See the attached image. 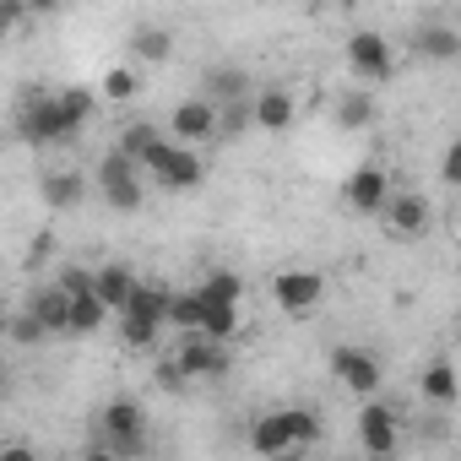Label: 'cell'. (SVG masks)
<instances>
[{"mask_svg":"<svg viewBox=\"0 0 461 461\" xmlns=\"http://www.w3.org/2000/svg\"><path fill=\"white\" fill-rule=\"evenodd\" d=\"M60 288H66L71 299H77V294H93V272H87V267H66V272H60Z\"/></svg>","mask_w":461,"mask_h":461,"instance_id":"836d02e7","label":"cell"},{"mask_svg":"<svg viewBox=\"0 0 461 461\" xmlns=\"http://www.w3.org/2000/svg\"><path fill=\"white\" fill-rule=\"evenodd\" d=\"M28 310L39 315V326L50 331V337H66V315H71V294L55 283V288H39L33 299H28Z\"/></svg>","mask_w":461,"mask_h":461,"instance_id":"d6986e66","label":"cell"},{"mask_svg":"<svg viewBox=\"0 0 461 461\" xmlns=\"http://www.w3.org/2000/svg\"><path fill=\"white\" fill-rule=\"evenodd\" d=\"M348 71H353L364 87H380V82L396 77V55H391V44H385L375 28H364V33L348 39Z\"/></svg>","mask_w":461,"mask_h":461,"instance_id":"8992f818","label":"cell"},{"mask_svg":"<svg viewBox=\"0 0 461 461\" xmlns=\"http://www.w3.org/2000/svg\"><path fill=\"white\" fill-rule=\"evenodd\" d=\"M380 217H385V228H391L396 240H423L429 228H434V206L418 190H391L385 206H380Z\"/></svg>","mask_w":461,"mask_h":461,"instance_id":"8fae6325","label":"cell"},{"mask_svg":"<svg viewBox=\"0 0 461 461\" xmlns=\"http://www.w3.org/2000/svg\"><path fill=\"white\" fill-rule=\"evenodd\" d=\"M385 195H391V174H385L380 163L353 168V179L342 185V201H348V212H358V217H380Z\"/></svg>","mask_w":461,"mask_h":461,"instance_id":"5bb4252c","label":"cell"},{"mask_svg":"<svg viewBox=\"0 0 461 461\" xmlns=\"http://www.w3.org/2000/svg\"><path fill=\"white\" fill-rule=\"evenodd\" d=\"M17 136L28 147H60V141L77 136V125L66 120V109H60L55 93H28L23 109H17Z\"/></svg>","mask_w":461,"mask_h":461,"instance_id":"5b68a950","label":"cell"},{"mask_svg":"<svg viewBox=\"0 0 461 461\" xmlns=\"http://www.w3.org/2000/svg\"><path fill=\"white\" fill-rule=\"evenodd\" d=\"M272 299H277V310H288V315H304V310H315V304L326 299V277H321V272H310V267L277 272V283H272Z\"/></svg>","mask_w":461,"mask_h":461,"instance_id":"7c38bea8","label":"cell"},{"mask_svg":"<svg viewBox=\"0 0 461 461\" xmlns=\"http://www.w3.org/2000/svg\"><path fill=\"white\" fill-rule=\"evenodd\" d=\"M152 375H158V385H163V391H185V385H190V380H185V369H179L174 358H158V369H152Z\"/></svg>","mask_w":461,"mask_h":461,"instance_id":"e575fe53","label":"cell"},{"mask_svg":"<svg viewBox=\"0 0 461 461\" xmlns=\"http://www.w3.org/2000/svg\"><path fill=\"white\" fill-rule=\"evenodd\" d=\"M294 114H299V104H294L288 87H261V93L250 98V120H256L261 131H288Z\"/></svg>","mask_w":461,"mask_h":461,"instance_id":"e0dca14e","label":"cell"},{"mask_svg":"<svg viewBox=\"0 0 461 461\" xmlns=\"http://www.w3.org/2000/svg\"><path fill=\"white\" fill-rule=\"evenodd\" d=\"M439 174H445V185L461 179V147H445V168H439Z\"/></svg>","mask_w":461,"mask_h":461,"instance_id":"d590c367","label":"cell"},{"mask_svg":"<svg viewBox=\"0 0 461 461\" xmlns=\"http://www.w3.org/2000/svg\"><path fill=\"white\" fill-rule=\"evenodd\" d=\"M201 98H212V104L250 98V71H240V66H212V71H206V87H201Z\"/></svg>","mask_w":461,"mask_h":461,"instance_id":"603a6c76","label":"cell"},{"mask_svg":"<svg viewBox=\"0 0 461 461\" xmlns=\"http://www.w3.org/2000/svg\"><path fill=\"white\" fill-rule=\"evenodd\" d=\"M168 131H174V141H185V147H206V141L217 136V104H212V98H185V104H174Z\"/></svg>","mask_w":461,"mask_h":461,"instance_id":"4fadbf2b","label":"cell"},{"mask_svg":"<svg viewBox=\"0 0 461 461\" xmlns=\"http://www.w3.org/2000/svg\"><path fill=\"white\" fill-rule=\"evenodd\" d=\"M358 445H364L369 456H396V445H402V418H396V407H385L380 396H364V407H358Z\"/></svg>","mask_w":461,"mask_h":461,"instance_id":"30bf717a","label":"cell"},{"mask_svg":"<svg viewBox=\"0 0 461 461\" xmlns=\"http://www.w3.org/2000/svg\"><path fill=\"white\" fill-rule=\"evenodd\" d=\"M98 190H104V201H109L114 212H136V206H141V163L114 147V152L98 163Z\"/></svg>","mask_w":461,"mask_h":461,"instance_id":"52a82bcc","label":"cell"},{"mask_svg":"<svg viewBox=\"0 0 461 461\" xmlns=\"http://www.w3.org/2000/svg\"><path fill=\"white\" fill-rule=\"evenodd\" d=\"M6 321H12V310H6V304H0V337H6Z\"/></svg>","mask_w":461,"mask_h":461,"instance_id":"f35d334b","label":"cell"},{"mask_svg":"<svg viewBox=\"0 0 461 461\" xmlns=\"http://www.w3.org/2000/svg\"><path fill=\"white\" fill-rule=\"evenodd\" d=\"M136 163H141V174H147L158 190H201V179H206L201 147H185V141H168V136H158Z\"/></svg>","mask_w":461,"mask_h":461,"instance_id":"3957f363","label":"cell"},{"mask_svg":"<svg viewBox=\"0 0 461 461\" xmlns=\"http://www.w3.org/2000/svg\"><path fill=\"white\" fill-rule=\"evenodd\" d=\"M321 439V418L310 407H277L267 418L250 423V450L256 456H288V450H310Z\"/></svg>","mask_w":461,"mask_h":461,"instance_id":"7a4b0ae2","label":"cell"},{"mask_svg":"<svg viewBox=\"0 0 461 461\" xmlns=\"http://www.w3.org/2000/svg\"><path fill=\"white\" fill-rule=\"evenodd\" d=\"M23 6H28V17H50V12L66 6V0H23Z\"/></svg>","mask_w":461,"mask_h":461,"instance_id":"8d00e7d4","label":"cell"},{"mask_svg":"<svg viewBox=\"0 0 461 461\" xmlns=\"http://www.w3.org/2000/svg\"><path fill=\"white\" fill-rule=\"evenodd\" d=\"M168 55H174V33H168V28L141 23V28L131 33V60H136V66H163Z\"/></svg>","mask_w":461,"mask_h":461,"instance_id":"ac0fdd59","label":"cell"},{"mask_svg":"<svg viewBox=\"0 0 461 461\" xmlns=\"http://www.w3.org/2000/svg\"><path fill=\"white\" fill-rule=\"evenodd\" d=\"M55 98H60V109H66V120H71L77 131H82V125L93 120V109H98V93H93V87H66V93H55Z\"/></svg>","mask_w":461,"mask_h":461,"instance_id":"83f0119b","label":"cell"},{"mask_svg":"<svg viewBox=\"0 0 461 461\" xmlns=\"http://www.w3.org/2000/svg\"><path fill=\"white\" fill-rule=\"evenodd\" d=\"M195 294L212 299V304H240L245 299V283H240V272H206Z\"/></svg>","mask_w":461,"mask_h":461,"instance_id":"484cf974","label":"cell"},{"mask_svg":"<svg viewBox=\"0 0 461 461\" xmlns=\"http://www.w3.org/2000/svg\"><path fill=\"white\" fill-rule=\"evenodd\" d=\"M6 337H12V342H23V348H39V342H50V331L39 326V315H33V310L12 315V321H6Z\"/></svg>","mask_w":461,"mask_h":461,"instance_id":"4dcf8cb0","label":"cell"},{"mask_svg":"<svg viewBox=\"0 0 461 461\" xmlns=\"http://www.w3.org/2000/svg\"><path fill=\"white\" fill-rule=\"evenodd\" d=\"M256 120H250V98H228V104H217V136H240V131H250Z\"/></svg>","mask_w":461,"mask_h":461,"instance_id":"f1b7e54d","label":"cell"},{"mask_svg":"<svg viewBox=\"0 0 461 461\" xmlns=\"http://www.w3.org/2000/svg\"><path fill=\"white\" fill-rule=\"evenodd\" d=\"M23 23H28V6H23V0H0V39H12Z\"/></svg>","mask_w":461,"mask_h":461,"instance_id":"d6a6232c","label":"cell"},{"mask_svg":"<svg viewBox=\"0 0 461 461\" xmlns=\"http://www.w3.org/2000/svg\"><path fill=\"white\" fill-rule=\"evenodd\" d=\"M201 337L234 342L240 337V304H212V299H201Z\"/></svg>","mask_w":461,"mask_h":461,"instance_id":"d4e9b609","label":"cell"},{"mask_svg":"<svg viewBox=\"0 0 461 461\" xmlns=\"http://www.w3.org/2000/svg\"><path fill=\"white\" fill-rule=\"evenodd\" d=\"M136 87H141V82H136V71H131V66H114V71H104V82H98V93H104L109 104H131V98H136Z\"/></svg>","mask_w":461,"mask_h":461,"instance_id":"f546056e","label":"cell"},{"mask_svg":"<svg viewBox=\"0 0 461 461\" xmlns=\"http://www.w3.org/2000/svg\"><path fill=\"white\" fill-rule=\"evenodd\" d=\"M168 283H141L136 277V288H131V299L114 310V321H120V342L125 348H136V353H147V348H158V331H163V315H168Z\"/></svg>","mask_w":461,"mask_h":461,"instance_id":"6da1fadb","label":"cell"},{"mask_svg":"<svg viewBox=\"0 0 461 461\" xmlns=\"http://www.w3.org/2000/svg\"><path fill=\"white\" fill-rule=\"evenodd\" d=\"M412 55L429 66H450V60H461V33L445 23H423V28H412Z\"/></svg>","mask_w":461,"mask_h":461,"instance_id":"9a60e30c","label":"cell"},{"mask_svg":"<svg viewBox=\"0 0 461 461\" xmlns=\"http://www.w3.org/2000/svg\"><path fill=\"white\" fill-rule=\"evenodd\" d=\"M114 315H109V304L98 299V294H77L71 299V315H66V337H93V331H104Z\"/></svg>","mask_w":461,"mask_h":461,"instance_id":"ffe728a7","label":"cell"},{"mask_svg":"<svg viewBox=\"0 0 461 461\" xmlns=\"http://www.w3.org/2000/svg\"><path fill=\"white\" fill-rule=\"evenodd\" d=\"M174 364L185 369V380H222V375H228V364H234V353H228V342H217V337L185 331V342H179Z\"/></svg>","mask_w":461,"mask_h":461,"instance_id":"ba28073f","label":"cell"},{"mask_svg":"<svg viewBox=\"0 0 461 461\" xmlns=\"http://www.w3.org/2000/svg\"><path fill=\"white\" fill-rule=\"evenodd\" d=\"M131 288H136V272H131V267H120V261H109V267H98V272H93V294L109 304V315L131 299Z\"/></svg>","mask_w":461,"mask_h":461,"instance_id":"44dd1931","label":"cell"},{"mask_svg":"<svg viewBox=\"0 0 461 461\" xmlns=\"http://www.w3.org/2000/svg\"><path fill=\"white\" fill-rule=\"evenodd\" d=\"M98 450L93 456H147V412H141V402H131V396H114V402H104L98 407Z\"/></svg>","mask_w":461,"mask_h":461,"instance_id":"277c9868","label":"cell"},{"mask_svg":"<svg viewBox=\"0 0 461 461\" xmlns=\"http://www.w3.org/2000/svg\"><path fill=\"white\" fill-rule=\"evenodd\" d=\"M158 136H163V131H158L152 120H136V125H125V136H120V152H125V158H141V152H147Z\"/></svg>","mask_w":461,"mask_h":461,"instance_id":"1f68e13d","label":"cell"},{"mask_svg":"<svg viewBox=\"0 0 461 461\" xmlns=\"http://www.w3.org/2000/svg\"><path fill=\"white\" fill-rule=\"evenodd\" d=\"M375 93H353V98H342V109H337V125L342 131H369L375 125Z\"/></svg>","mask_w":461,"mask_h":461,"instance_id":"4316f807","label":"cell"},{"mask_svg":"<svg viewBox=\"0 0 461 461\" xmlns=\"http://www.w3.org/2000/svg\"><path fill=\"white\" fill-rule=\"evenodd\" d=\"M331 375L353 391V396H380V380H385V364L369 353V348H353V342H342V348H331Z\"/></svg>","mask_w":461,"mask_h":461,"instance_id":"9c48e42d","label":"cell"},{"mask_svg":"<svg viewBox=\"0 0 461 461\" xmlns=\"http://www.w3.org/2000/svg\"><path fill=\"white\" fill-rule=\"evenodd\" d=\"M163 331H179V337H185V331H201V294H195V288H185V294L174 288V294H168Z\"/></svg>","mask_w":461,"mask_h":461,"instance_id":"cb8c5ba5","label":"cell"},{"mask_svg":"<svg viewBox=\"0 0 461 461\" xmlns=\"http://www.w3.org/2000/svg\"><path fill=\"white\" fill-rule=\"evenodd\" d=\"M82 195H87V179H82L77 168H50V174L39 179V201H44L50 212H77Z\"/></svg>","mask_w":461,"mask_h":461,"instance_id":"2e32d148","label":"cell"},{"mask_svg":"<svg viewBox=\"0 0 461 461\" xmlns=\"http://www.w3.org/2000/svg\"><path fill=\"white\" fill-rule=\"evenodd\" d=\"M418 391H423V402H434V407H456V396H461V385H456V364H450V358H434V364L423 369Z\"/></svg>","mask_w":461,"mask_h":461,"instance_id":"7402d4cb","label":"cell"},{"mask_svg":"<svg viewBox=\"0 0 461 461\" xmlns=\"http://www.w3.org/2000/svg\"><path fill=\"white\" fill-rule=\"evenodd\" d=\"M12 391H17V380H12V369H6V364H0V407L12 402Z\"/></svg>","mask_w":461,"mask_h":461,"instance_id":"74e56055","label":"cell"}]
</instances>
